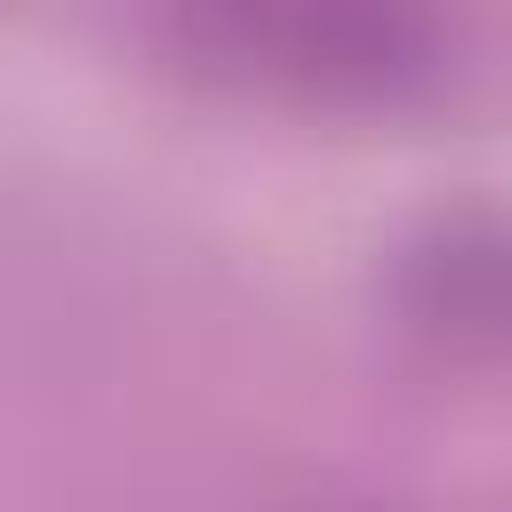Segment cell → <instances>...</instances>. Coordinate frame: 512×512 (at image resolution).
<instances>
[{"instance_id": "cell-1", "label": "cell", "mask_w": 512, "mask_h": 512, "mask_svg": "<svg viewBox=\"0 0 512 512\" xmlns=\"http://www.w3.org/2000/svg\"><path fill=\"white\" fill-rule=\"evenodd\" d=\"M200 48H232L256 56L272 72H304V80H392L408 72V56L424 48L416 24L400 16H312V8H232V16H192L184 24Z\"/></svg>"}, {"instance_id": "cell-2", "label": "cell", "mask_w": 512, "mask_h": 512, "mask_svg": "<svg viewBox=\"0 0 512 512\" xmlns=\"http://www.w3.org/2000/svg\"><path fill=\"white\" fill-rule=\"evenodd\" d=\"M416 288L432 320L512 344V224H440L416 248Z\"/></svg>"}]
</instances>
